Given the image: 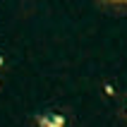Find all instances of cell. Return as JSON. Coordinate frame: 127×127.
Returning a JSON list of instances; mask_svg holds the SVG:
<instances>
[]
</instances>
